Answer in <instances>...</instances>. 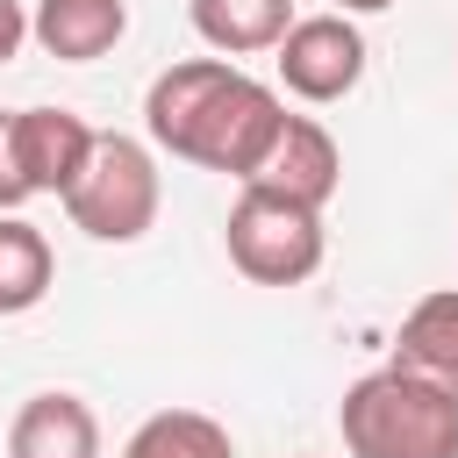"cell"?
I'll return each mask as SVG.
<instances>
[{
  "instance_id": "cell-10",
  "label": "cell",
  "mask_w": 458,
  "mask_h": 458,
  "mask_svg": "<svg viewBox=\"0 0 458 458\" xmlns=\"http://www.w3.org/2000/svg\"><path fill=\"white\" fill-rule=\"evenodd\" d=\"M386 365H401V372L458 394V286L422 293V301L401 315V336H394V358H386Z\"/></svg>"
},
{
  "instance_id": "cell-15",
  "label": "cell",
  "mask_w": 458,
  "mask_h": 458,
  "mask_svg": "<svg viewBox=\"0 0 458 458\" xmlns=\"http://www.w3.org/2000/svg\"><path fill=\"white\" fill-rule=\"evenodd\" d=\"M21 43H29V7H21V0H0V64H7Z\"/></svg>"
},
{
  "instance_id": "cell-12",
  "label": "cell",
  "mask_w": 458,
  "mask_h": 458,
  "mask_svg": "<svg viewBox=\"0 0 458 458\" xmlns=\"http://www.w3.org/2000/svg\"><path fill=\"white\" fill-rule=\"evenodd\" d=\"M57 279V258H50V236L21 215H0V315H29Z\"/></svg>"
},
{
  "instance_id": "cell-5",
  "label": "cell",
  "mask_w": 458,
  "mask_h": 458,
  "mask_svg": "<svg viewBox=\"0 0 458 458\" xmlns=\"http://www.w3.org/2000/svg\"><path fill=\"white\" fill-rule=\"evenodd\" d=\"M272 64L293 100L329 107L365 79V36L351 14H293V29L272 43Z\"/></svg>"
},
{
  "instance_id": "cell-7",
  "label": "cell",
  "mask_w": 458,
  "mask_h": 458,
  "mask_svg": "<svg viewBox=\"0 0 458 458\" xmlns=\"http://www.w3.org/2000/svg\"><path fill=\"white\" fill-rule=\"evenodd\" d=\"M100 129H86L72 107H14V165H21V186L29 200L36 193H72V179L86 172V150H93Z\"/></svg>"
},
{
  "instance_id": "cell-9",
  "label": "cell",
  "mask_w": 458,
  "mask_h": 458,
  "mask_svg": "<svg viewBox=\"0 0 458 458\" xmlns=\"http://www.w3.org/2000/svg\"><path fill=\"white\" fill-rule=\"evenodd\" d=\"M129 29V0H36L29 36L57 57V64H93L122 43Z\"/></svg>"
},
{
  "instance_id": "cell-11",
  "label": "cell",
  "mask_w": 458,
  "mask_h": 458,
  "mask_svg": "<svg viewBox=\"0 0 458 458\" xmlns=\"http://www.w3.org/2000/svg\"><path fill=\"white\" fill-rule=\"evenodd\" d=\"M186 21L222 57H258L293 29V0H186Z\"/></svg>"
},
{
  "instance_id": "cell-6",
  "label": "cell",
  "mask_w": 458,
  "mask_h": 458,
  "mask_svg": "<svg viewBox=\"0 0 458 458\" xmlns=\"http://www.w3.org/2000/svg\"><path fill=\"white\" fill-rule=\"evenodd\" d=\"M336 179H344L336 136H329L315 114H286V122H279V136L265 143V157L250 165V179H243V186H265V193L301 200V208H329Z\"/></svg>"
},
{
  "instance_id": "cell-1",
  "label": "cell",
  "mask_w": 458,
  "mask_h": 458,
  "mask_svg": "<svg viewBox=\"0 0 458 458\" xmlns=\"http://www.w3.org/2000/svg\"><path fill=\"white\" fill-rule=\"evenodd\" d=\"M286 122V100L236 72L229 57H186V64H165L143 93V129L157 150L200 165V172H229V179H250V165L265 157V143L279 136Z\"/></svg>"
},
{
  "instance_id": "cell-13",
  "label": "cell",
  "mask_w": 458,
  "mask_h": 458,
  "mask_svg": "<svg viewBox=\"0 0 458 458\" xmlns=\"http://www.w3.org/2000/svg\"><path fill=\"white\" fill-rule=\"evenodd\" d=\"M122 458H236V444L200 408H157L150 422H136V437L122 444Z\"/></svg>"
},
{
  "instance_id": "cell-14",
  "label": "cell",
  "mask_w": 458,
  "mask_h": 458,
  "mask_svg": "<svg viewBox=\"0 0 458 458\" xmlns=\"http://www.w3.org/2000/svg\"><path fill=\"white\" fill-rule=\"evenodd\" d=\"M29 200V186H21V165H14V114H0V215H14Z\"/></svg>"
},
{
  "instance_id": "cell-16",
  "label": "cell",
  "mask_w": 458,
  "mask_h": 458,
  "mask_svg": "<svg viewBox=\"0 0 458 458\" xmlns=\"http://www.w3.org/2000/svg\"><path fill=\"white\" fill-rule=\"evenodd\" d=\"M379 7H394V0H336V14H379Z\"/></svg>"
},
{
  "instance_id": "cell-8",
  "label": "cell",
  "mask_w": 458,
  "mask_h": 458,
  "mask_svg": "<svg viewBox=\"0 0 458 458\" xmlns=\"http://www.w3.org/2000/svg\"><path fill=\"white\" fill-rule=\"evenodd\" d=\"M7 458H100V422L79 394H29L7 422Z\"/></svg>"
},
{
  "instance_id": "cell-3",
  "label": "cell",
  "mask_w": 458,
  "mask_h": 458,
  "mask_svg": "<svg viewBox=\"0 0 458 458\" xmlns=\"http://www.w3.org/2000/svg\"><path fill=\"white\" fill-rule=\"evenodd\" d=\"M157 200H165V186H157L150 143H136V136H122V129H100L93 150H86V172H79L72 193H64V215H72V229H86L93 243H136V236H150Z\"/></svg>"
},
{
  "instance_id": "cell-4",
  "label": "cell",
  "mask_w": 458,
  "mask_h": 458,
  "mask_svg": "<svg viewBox=\"0 0 458 458\" xmlns=\"http://www.w3.org/2000/svg\"><path fill=\"white\" fill-rule=\"evenodd\" d=\"M229 265L250 279V286H301L322 272V208H301V200H279L265 186H243L236 208H229Z\"/></svg>"
},
{
  "instance_id": "cell-2",
  "label": "cell",
  "mask_w": 458,
  "mask_h": 458,
  "mask_svg": "<svg viewBox=\"0 0 458 458\" xmlns=\"http://www.w3.org/2000/svg\"><path fill=\"white\" fill-rule=\"evenodd\" d=\"M336 429H344L351 458H458V394H444L401 365H379V372L351 379Z\"/></svg>"
}]
</instances>
